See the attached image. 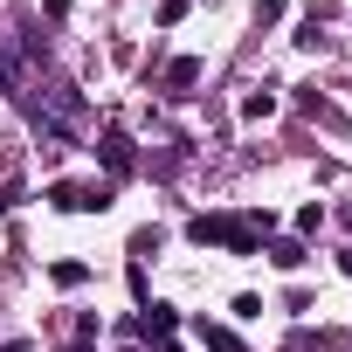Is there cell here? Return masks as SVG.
Segmentation results:
<instances>
[{
    "mask_svg": "<svg viewBox=\"0 0 352 352\" xmlns=\"http://www.w3.org/2000/svg\"><path fill=\"white\" fill-rule=\"evenodd\" d=\"M270 221H276L270 208H249V214H194L187 235H194L201 249L214 242V249H228V256H256V242L270 235Z\"/></svg>",
    "mask_w": 352,
    "mask_h": 352,
    "instance_id": "6da1fadb",
    "label": "cell"
},
{
    "mask_svg": "<svg viewBox=\"0 0 352 352\" xmlns=\"http://www.w3.org/2000/svg\"><path fill=\"white\" fill-rule=\"evenodd\" d=\"M49 201H56V208H69V214H104V208H111V180H97V187L56 180V187H49Z\"/></svg>",
    "mask_w": 352,
    "mask_h": 352,
    "instance_id": "7a4b0ae2",
    "label": "cell"
},
{
    "mask_svg": "<svg viewBox=\"0 0 352 352\" xmlns=\"http://www.w3.org/2000/svg\"><path fill=\"white\" fill-rule=\"evenodd\" d=\"M97 152H104V173H111V180H124V173H131V138H124V131H104Z\"/></svg>",
    "mask_w": 352,
    "mask_h": 352,
    "instance_id": "3957f363",
    "label": "cell"
},
{
    "mask_svg": "<svg viewBox=\"0 0 352 352\" xmlns=\"http://www.w3.org/2000/svg\"><path fill=\"white\" fill-rule=\"evenodd\" d=\"M173 324H180V318H173V304H145V318H138V331H145V338H166Z\"/></svg>",
    "mask_w": 352,
    "mask_h": 352,
    "instance_id": "277c9868",
    "label": "cell"
},
{
    "mask_svg": "<svg viewBox=\"0 0 352 352\" xmlns=\"http://www.w3.org/2000/svg\"><path fill=\"white\" fill-rule=\"evenodd\" d=\"M194 83H201V63L194 56H180V63L166 69V90H194Z\"/></svg>",
    "mask_w": 352,
    "mask_h": 352,
    "instance_id": "5b68a950",
    "label": "cell"
},
{
    "mask_svg": "<svg viewBox=\"0 0 352 352\" xmlns=\"http://www.w3.org/2000/svg\"><path fill=\"white\" fill-rule=\"evenodd\" d=\"M201 345H208V352H242L235 331H221V324H208V318H201Z\"/></svg>",
    "mask_w": 352,
    "mask_h": 352,
    "instance_id": "8992f818",
    "label": "cell"
},
{
    "mask_svg": "<svg viewBox=\"0 0 352 352\" xmlns=\"http://www.w3.org/2000/svg\"><path fill=\"white\" fill-rule=\"evenodd\" d=\"M270 263H276V270H304V242H276Z\"/></svg>",
    "mask_w": 352,
    "mask_h": 352,
    "instance_id": "52a82bcc",
    "label": "cell"
},
{
    "mask_svg": "<svg viewBox=\"0 0 352 352\" xmlns=\"http://www.w3.org/2000/svg\"><path fill=\"white\" fill-rule=\"evenodd\" d=\"M270 111H276L270 90H249V97H242V118H270Z\"/></svg>",
    "mask_w": 352,
    "mask_h": 352,
    "instance_id": "ba28073f",
    "label": "cell"
},
{
    "mask_svg": "<svg viewBox=\"0 0 352 352\" xmlns=\"http://www.w3.org/2000/svg\"><path fill=\"white\" fill-rule=\"evenodd\" d=\"M49 276H56V283H63V290H76V283H83V276H90V263H56V270H49Z\"/></svg>",
    "mask_w": 352,
    "mask_h": 352,
    "instance_id": "9c48e42d",
    "label": "cell"
},
{
    "mask_svg": "<svg viewBox=\"0 0 352 352\" xmlns=\"http://www.w3.org/2000/svg\"><path fill=\"white\" fill-rule=\"evenodd\" d=\"M21 208V180H0V214H14Z\"/></svg>",
    "mask_w": 352,
    "mask_h": 352,
    "instance_id": "30bf717a",
    "label": "cell"
},
{
    "mask_svg": "<svg viewBox=\"0 0 352 352\" xmlns=\"http://www.w3.org/2000/svg\"><path fill=\"white\" fill-rule=\"evenodd\" d=\"M180 14H187V0H159V21H166V28L180 21Z\"/></svg>",
    "mask_w": 352,
    "mask_h": 352,
    "instance_id": "8fae6325",
    "label": "cell"
},
{
    "mask_svg": "<svg viewBox=\"0 0 352 352\" xmlns=\"http://www.w3.org/2000/svg\"><path fill=\"white\" fill-rule=\"evenodd\" d=\"M0 352H28V345H21V338H8V345H0Z\"/></svg>",
    "mask_w": 352,
    "mask_h": 352,
    "instance_id": "7c38bea8",
    "label": "cell"
},
{
    "mask_svg": "<svg viewBox=\"0 0 352 352\" xmlns=\"http://www.w3.org/2000/svg\"><path fill=\"white\" fill-rule=\"evenodd\" d=\"M345 276H352V249H345Z\"/></svg>",
    "mask_w": 352,
    "mask_h": 352,
    "instance_id": "4fadbf2b",
    "label": "cell"
},
{
    "mask_svg": "<svg viewBox=\"0 0 352 352\" xmlns=\"http://www.w3.org/2000/svg\"><path fill=\"white\" fill-rule=\"evenodd\" d=\"M63 352H90V345H63Z\"/></svg>",
    "mask_w": 352,
    "mask_h": 352,
    "instance_id": "5bb4252c",
    "label": "cell"
}]
</instances>
